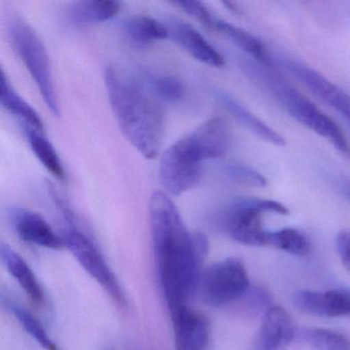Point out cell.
I'll use <instances>...</instances> for the list:
<instances>
[{
  "instance_id": "cell-2",
  "label": "cell",
  "mask_w": 350,
  "mask_h": 350,
  "mask_svg": "<svg viewBox=\"0 0 350 350\" xmlns=\"http://www.w3.org/2000/svg\"><path fill=\"white\" fill-rule=\"evenodd\" d=\"M104 79L110 105L122 134L143 157L155 159L161 151L165 133L161 100L143 77H134L109 66Z\"/></svg>"
},
{
  "instance_id": "cell-23",
  "label": "cell",
  "mask_w": 350,
  "mask_h": 350,
  "mask_svg": "<svg viewBox=\"0 0 350 350\" xmlns=\"http://www.w3.org/2000/svg\"><path fill=\"white\" fill-rule=\"evenodd\" d=\"M300 338L314 350H350V339L339 332L321 327L301 331Z\"/></svg>"
},
{
  "instance_id": "cell-26",
  "label": "cell",
  "mask_w": 350,
  "mask_h": 350,
  "mask_svg": "<svg viewBox=\"0 0 350 350\" xmlns=\"http://www.w3.org/2000/svg\"><path fill=\"white\" fill-rule=\"evenodd\" d=\"M223 173L227 176L228 179L241 185L247 187L261 188L265 187V178L251 167H245L237 163H228L223 167Z\"/></svg>"
},
{
  "instance_id": "cell-21",
  "label": "cell",
  "mask_w": 350,
  "mask_h": 350,
  "mask_svg": "<svg viewBox=\"0 0 350 350\" xmlns=\"http://www.w3.org/2000/svg\"><path fill=\"white\" fill-rule=\"evenodd\" d=\"M213 30L220 32L223 36H226L235 46H239L243 52L253 57L260 64L265 65V66L270 64V58L268 57L263 44L249 32L245 31L241 28L237 27L228 22L217 19V18L215 20Z\"/></svg>"
},
{
  "instance_id": "cell-16",
  "label": "cell",
  "mask_w": 350,
  "mask_h": 350,
  "mask_svg": "<svg viewBox=\"0 0 350 350\" xmlns=\"http://www.w3.org/2000/svg\"><path fill=\"white\" fill-rule=\"evenodd\" d=\"M219 101L221 102L225 109L237 118L247 130L251 131L258 138L275 146H284L286 141L284 137L280 136L276 131L270 128L266 122L252 113L249 109L241 105L234 98L226 93L218 94Z\"/></svg>"
},
{
  "instance_id": "cell-29",
  "label": "cell",
  "mask_w": 350,
  "mask_h": 350,
  "mask_svg": "<svg viewBox=\"0 0 350 350\" xmlns=\"http://www.w3.org/2000/svg\"><path fill=\"white\" fill-rule=\"evenodd\" d=\"M340 188H341L342 194L350 202V178H342L340 181Z\"/></svg>"
},
{
  "instance_id": "cell-4",
  "label": "cell",
  "mask_w": 350,
  "mask_h": 350,
  "mask_svg": "<svg viewBox=\"0 0 350 350\" xmlns=\"http://www.w3.org/2000/svg\"><path fill=\"white\" fill-rule=\"evenodd\" d=\"M269 75L265 70H259L257 73L265 81L284 110L299 124L334 145L338 151L349 154L350 146L347 139L338 124L297 90Z\"/></svg>"
},
{
  "instance_id": "cell-1",
  "label": "cell",
  "mask_w": 350,
  "mask_h": 350,
  "mask_svg": "<svg viewBox=\"0 0 350 350\" xmlns=\"http://www.w3.org/2000/svg\"><path fill=\"white\" fill-rule=\"evenodd\" d=\"M149 219L159 280L172 312L188 305L198 291L208 241L202 233L188 230L165 192L155 191L151 196Z\"/></svg>"
},
{
  "instance_id": "cell-10",
  "label": "cell",
  "mask_w": 350,
  "mask_h": 350,
  "mask_svg": "<svg viewBox=\"0 0 350 350\" xmlns=\"http://www.w3.org/2000/svg\"><path fill=\"white\" fill-rule=\"evenodd\" d=\"M286 67L317 97L350 122V96L314 69L295 61H286Z\"/></svg>"
},
{
  "instance_id": "cell-5",
  "label": "cell",
  "mask_w": 350,
  "mask_h": 350,
  "mask_svg": "<svg viewBox=\"0 0 350 350\" xmlns=\"http://www.w3.org/2000/svg\"><path fill=\"white\" fill-rule=\"evenodd\" d=\"M9 30L14 49L33 79L46 107L55 116H60L50 57L44 42L33 28L21 18H13Z\"/></svg>"
},
{
  "instance_id": "cell-25",
  "label": "cell",
  "mask_w": 350,
  "mask_h": 350,
  "mask_svg": "<svg viewBox=\"0 0 350 350\" xmlns=\"http://www.w3.org/2000/svg\"><path fill=\"white\" fill-rule=\"evenodd\" d=\"M145 83L150 88L155 96L161 101H180L185 97L186 89L184 83L179 79L171 75H155L143 73Z\"/></svg>"
},
{
  "instance_id": "cell-22",
  "label": "cell",
  "mask_w": 350,
  "mask_h": 350,
  "mask_svg": "<svg viewBox=\"0 0 350 350\" xmlns=\"http://www.w3.org/2000/svg\"><path fill=\"white\" fill-rule=\"evenodd\" d=\"M5 307L8 310L18 319L24 329L46 350H61L59 346L55 343L54 340L49 336L48 332L44 329L42 323L32 315L29 311L24 309L21 305L14 302L11 299L5 300Z\"/></svg>"
},
{
  "instance_id": "cell-17",
  "label": "cell",
  "mask_w": 350,
  "mask_h": 350,
  "mask_svg": "<svg viewBox=\"0 0 350 350\" xmlns=\"http://www.w3.org/2000/svg\"><path fill=\"white\" fill-rule=\"evenodd\" d=\"M0 102L7 111L18 118L22 126H29L44 132V122L38 112L23 98L20 97L19 94L16 93L3 71L0 79Z\"/></svg>"
},
{
  "instance_id": "cell-7",
  "label": "cell",
  "mask_w": 350,
  "mask_h": 350,
  "mask_svg": "<svg viewBox=\"0 0 350 350\" xmlns=\"http://www.w3.org/2000/svg\"><path fill=\"white\" fill-rule=\"evenodd\" d=\"M249 290L247 269L237 258H227L204 269L198 288L204 302L214 307L243 298Z\"/></svg>"
},
{
  "instance_id": "cell-11",
  "label": "cell",
  "mask_w": 350,
  "mask_h": 350,
  "mask_svg": "<svg viewBox=\"0 0 350 350\" xmlns=\"http://www.w3.org/2000/svg\"><path fill=\"white\" fill-rule=\"evenodd\" d=\"M293 302L297 308L315 317H350V291H298Z\"/></svg>"
},
{
  "instance_id": "cell-20",
  "label": "cell",
  "mask_w": 350,
  "mask_h": 350,
  "mask_svg": "<svg viewBox=\"0 0 350 350\" xmlns=\"http://www.w3.org/2000/svg\"><path fill=\"white\" fill-rule=\"evenodd\" d=\"M26 138L38 161L57 179L64 181L66 178L64 167L56 149L46 139L44 132L34 130L29 126H23Z\"/></svg>"
},
{
  "instance_id": "cell-18",
  "label": "cell",
  "mask_w": 350,
  "mask_h": 350,
  "mask_svg": "<svg viewBox=\"0 0 350 350\" xmlns=\"http://www.w3.org/2000/svg\"><path fill=\"white\" fill-rule=\"evenodd\" d=\"M124 31L131 42L146 46L170 38L167 25L148 16H134L124 23Z\"/></svg>"
},
{
  "instance_id": "cell-3",
  "label": "cell",
  "mask_w": 350,
  "mask_h": 350,
  "mask_svg": "<svg viewBox=\"0 0 350 350\" xmlns=\"http://www.w3.org/2000/svg\"><path fill=\"white\" fill-rule=\"evenodd\" d=\"M231 132L222 118H213L174 143L159 163L161 185L172 196H181L198 185L202 163L228 152Z\"/></svg>"
},
{
  "instance_id": "cell-28",
  "label": "cell",
  "mask_w": 350,
  "mask_h": 350,
  "mask_svg": "<svg viewBox=\"0 0 350 350\" xmlns=\"http://www.w3.org/2000/svg\"><path fill=\"white\" fill-rule=\"evenodd\" d=\"M336 245L342 262L350 272V231H341L336 239Z\"/></svg>"
},
{
  "instance_id": "cell-19",
  "label": "cell",
  "mask_w": 350,
  "mask_h": 350,
  "mask_svg": "<svg viewBox=\"0 0 350 350\" xmlns=\"http://www.w3.org/2000/svg\"><path fill=\"white\" fill-rule=\"evenodd\" d=\"M120 11V3L118 1L87 0L73 3L69 15L77 25H91L112 19Z\"/></svg>"
},
{
  "instance_id": "cell-13",
  "label": "cell",
  "mask_w": 350,
  "mask_h": 350,
  "mask_svg": "<svg viewBox=\"0 0 350 350\" xmlns=\"http://www.w3.org/2000/svg\"><path fill=\"white\" fill-rule=\"evenodd\" d=\"M294 321L282 307L266 311L253 350H284L296 336Z\"/></svg>"
},
{
  "instance_id": "cell-9",
  "label": "cell",
  "mask_w": 350,
  "mask_h": 350,
  "mask_svg": "<svg viewBox=\"0 0 350 350\" xmlns=\"http://www.w3.org/2000/svg\"><path fill=\"white\" fill-rule=\"evenodd\" d=\"M176 350H208L211 343L210 321L188 305L171 312Z\"/></svg>"
},
{
  "instance_id": "cell-24",
  "label": "cell",
  "mask_w": 350,
  "mask_h": 350,
  "mask_svg": "<svg viewBox=\"0 0 350 350\" xmlns=\"http://www.w3.org/2000/svg\"><path fill=\"white\" fill-rule=\"evenodd\" d=\"M267 245L299 257L310 253L308 239L301 231L294 228H284L272 232L269 231Z\"/></svg>"
},
{
  "instance_id": "cell-6",
  "label": "cell",
  "mask_w": 350,
  "mask_h": 350,
  "mask_svg": "<svg viewBox=\"0 0 350 350\" xmlns=\"http://www.w3.org/2000/svg\"><path fill=\"white\" fill-rule=\"evenodd\" d=\"M265 213L288 215V210L274 200L239 198L223 212V228L237 243L250 247H265L269 233L262 226V216Z\"/></svg>"
},
{
  "instance_id": "cell-15",
  "label": "cell",
  "mask_w": 350,
  "mask_h": 350,
  "mask_svg": "<svg viewBox=\"0 0 350 350\" xmlns=\"http://www.w3.org/2000/svg\"><path fill=\"white\" fill-rule=\"evenodd\" d=\"M0 257L8 271L19 282L32 304L44 306L46 302L44 290L25 260L5 243L0 245Z\"/></svg>"
},
{
  "instance_id": "cell-12",
  "label": "cell",
  "mask_w": 350,
  "mask_h": 350,
  "mask_svg": "<svg viewBox=\"0 0 350 350\" xmlns=\"http://www.w3.org/2000/svg\"><path fill=\"white\" fill-rule=\"evenodd\" d=\"M167 27L170 38L194 59L215 68L224 66L222 55L196 28L178 19L170 20Z\"/></svg>"
},
{
  "instance_id": "cell-27",
  "label": "cell",
  "mask_w": 350,
  "mask_h": 350,
  "mask_svg": "<svg viewBox=\"0 0 350 350\" xmlns=\"http://www.w3.org/2000/svg\"><path fill=\"white\" fill-rule=\"evenodd\" d=\"M173 5H177L180 9L183 10L185 13L188 15L193 16L196 19H198L200 23L204 24L206 28L213 30V26H214L215 16L204 7V3H200V1H175L172 3Z\"/></svg>"
},
{
  "instance_id": "cell-14",
  "label": "cell",
  "mask_w": 350,
  "mask_h": 350,
  "mask_svg": "<svg viewBox=\"0 0 350 350\" xmlns=\"http://www.w3.org/2000/svg\"><path fill=\"white\" fill-rule=\"evenodd\" d=\"M12 222L18 237L25 243L52 250L65 247L63 237L57 235L51 225L38 213L16 208L12 212Z\"/></svg>"
},
{
  "instance_id": "cell-8",
  "label": "cell",
  "mask_w": 350,
  "mask_h": 350,
  "mask_svg": "<svg viewBox=\"0 0 350 350\" xmlns=\"http://www.w3.org/2000/svg\"><path fill=\"white\" fill-rule=\"evenodd\" d=\"M62 237L65 247L77 258L83 269L108 293L118 306L126 308L128 306L126 293L97 245L77 227L65 230Z\"/></svg>"
}]
</instances>
